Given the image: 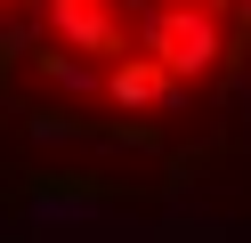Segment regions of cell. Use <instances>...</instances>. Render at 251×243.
Returning <instances> with one entry per match:
<instances>
[{
  "mask_svg": "<svg viewBox=\"0 0 251 243\" xmlns=\"http://www.w3.org/2000/svg\"><path fill=\"white\" fill-rule=\"evenodd\" d=\"M105 97H114L122 113H146V106H162V97H178V89H170V73L146 49H122V57L105 65Z\"/></svg>",
  "mask_w": 251,
  "mask_h": 243,
  "instance_id": "7a4b0ae2",
  "label": "cell"
},
{
  "mask_svg": "<svg viewBox=\"0 0 251 243\" xmlns=\"http://www.w3.org/2000/svg\"><path fill=\"white\" fill-rule=\"evenodd\" d=\"M138 49H146L162 73H211L219 49H227V32H219V8L186 0V8H154L146 25H138Z\"/></svg>",
  "mask_w": 251,
  "mask_h": 243,
  "instance_id": "6da1fadb",
  "label": "cell"
},
{
  "mask_svg": "<svg viewBox=\"0 0 251 243\" xmlns=\"http://www.w3.org/2000/svg\"><path fill=\"white\" fill-rule=\"evenodd\" d=\"M243 25H251V0H243Z\"/></svg>",
  "mask_w": 251,
  "mask_h": 243,
  "instance_id": "3957f363",
  "label": "cell"
}]
</instances>
